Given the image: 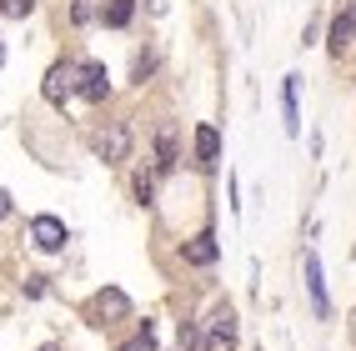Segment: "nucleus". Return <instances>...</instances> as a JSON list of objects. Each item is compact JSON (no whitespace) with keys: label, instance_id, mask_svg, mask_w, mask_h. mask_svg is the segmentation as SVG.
Returning <instances> with one entry per match:
<instances>
[{"label":"nucleus","instance_id":"obj_8","mask_svg":"<svg viewBox=\"0 0 356 351\" xmlns=\"http://www.w3.org/2000/svg\"><path fill=\"white\" fill-rule=\"evenodd\" d=\"M196 156H201V166H216V161H221V136H216V126H196Z\"/></svg>","mask_w":356,"mask_h":351},{"label":"nucleus","instance_id":"obj_5","mask_svg":"<svg viewBox=\"0 0 356 351\" xmlns=\"http://www.w3.org/2000/svg\"><path fill=\"white\" fill-rule=\"evenodd\" d=\"M96 151H101V161H111V166H115V161H126V151H131V131H126L121 121L106 126V136L96 140Z\"/></svg>","mask_w":356,"mask_h":351},{"label":"nucleus","instance_id":"obj_19","mask_svg":"<svg viewBox=\"0 0 356 351\" xmlns=\"http://www.w3.org/2000/svg\"><path fill=\"white\" fill-rule=\"evenodd\" d=\"M0 60H6V51H0Z\"/></svg>","mask_w":356,"mask_h":351},{"label":"nucleus","instance_id":"obj_10","mask_svg":"<svg viewBox=\"0 0 356 351\" xmlns=\"http://www.w3.org/2000/svg\"><path fill=\"white\" fill-rule=\"evenodd\" d=\"M131 15H136V0H106V6H101V20H106L111 31L131 26Z\"/></svg>","mask_w":356,"mask_h":351},{"label":"nucleus","instance_id":"obj_11","mask_svg":"<svg viewBox=\"0 0 356 351\" xmlns=\"http://www.w3.org/2000/svg\"><path fill=\"white\" fill-rule=\"evenodd\" d=\"M306 281H312V296H316V316H326V286H321V261L316 256H306Z\"/></svg>","mask_w":356,"mask_h":351},{"label":"nucleus","instance_id":"obj_7","mask_svg":"<svg viewBox=\"0 0 356 351\" xmlns=\"http://www.w3.org/2000/svg\"><path fill=\"white\" fill-rule=\"evenodd\" d=\"M186 261H191V266H211V261H216V236H211V231L191 236V241H186Z\"/></svg>","mask_w":356,"mask_h":351},{"label":"nucleus","instance_id":"obj_15","mask_svg":"<svg viewBox=\"0 0 356 351\" xmlns=\"http://www.w3.org/2000/svg\"><path fill=\"white\" fill-rule=\"evenodd\" d=\"M136 191H140V201H151V196H156V181H151V176H140V181H136Z\"/></svg>","mask_w":356,"mask_h":351},{"label":"nucleus","instance_id":"obj_1","mask_svg":"<svg viewBox=\"0 0 356 351\" xmlns=\"http://www.w3.org/2000/svg\"><path fill=\"white\" fill-rule=\"evenodd\" d=\"M81 90V65H70V60H56L51 70H45V85H40V96L51 101V106H65L70 96Z\"/></svg>","mask_w":356,"mask_h":351},{"label":"nucleus","instance_id":"obj_14","mask_svg":"<svg viewBox=\"0 0 356 351\" xmlns=\"http://www.w3.org/2000/svg\"><path fill=\"white\" fill-rule=\"evenodd\" d=\"M121 351H156V336H151V326H140V332L121 346Z\"/></svg>","mask_w":356,"mask_h":351},{"label":"nucleus","instance_id":"obj_20","mask_svg":"<svg viewBox=\"0 0 356 351\" xmlns=\"http://www.w3.org/2000/svg\"><path fill=\"white\" fill-rule=\"evenodd\" d=\"M351 15H356V6H351Z\"/></svg>","mask_w":356,"mask_h":351},{"label":"nucleus","instance_id":"obj_17","mask_svg":"<svg viewBox=\"0 0 356 351\" xmlns=\"http://www.w3.org/2000/svg\"><path fill=\"white\" fill-rule=\"evenodd\" d=\"M196 346V332H191V326H181V351H191Z\"/></svg>","mask_w":356,"mask_h":351},{"label":"nucleus","instance_id":"obj_9","mask_svg":"<svg viewBox=\"0 0 356 351\" xmlns=\"http://www.w3.org/2000/svg\"><path fill=\"white\" fill-rule=\"evenodd\" d=\"M351 35H356V15L346 10V15H337V20H331V56H346Z\"/></svg>","mask_w":356,"mask_h":351},{"label":"nucleus","instance_id":"obj_16","mask_svg":"<svg viewBox=\"0 0 356 351\" xmlns=\"http://www.w3.org/2000/svg\"><path fill=\"white\" fill-rule=\"evenodd\" d=\"M70 15H76V26H81V20H90V0H76V10H70Z\"/></svg>","mask_w":356,"mask_h":351},{"label":"nucleus","instance_id":"obj_3","mask_svg":"<svg viewBox=\"0 0 356 351\" xmlns=\"http://www.w3.org/2000/svg\"><path fill=\"white\" fill-rule=\"evenodd\" d=\"M90 311H96V321L101 326H111V321H121V316H131V301H126V291H96V301H90Z\"/></svg>","mask_w":356,"mask_h":351},{"label":"nucleus","instance_id":"obj_18","mask_svg":"<svg viewBox=\"0 0 356 351\" xmlns=\"http://www.w3.org/2000/svg\"><path fill=\"white\" fill-rule=\"evenodd\" d=\"M6 216H10V196H6V191H0V221H6Z\"/></svg>","mask_w":356,"mask_h":351},{"label":"nucleus","instance_id":"obj_12","mask_svg":"<svg viewBox=\"0 0 356 351\" xmlns=\"http://www.w3.org/2000/svg\"><path fill=\"white\" fill-rule=\"evenodd\" d=\"M156 166L165 171V166H171V161H176V126H161V140H156Z\"/></svg>","mask_w":356,"mask_h":351},{"label":"nucleus","instance_id":"obj_6","mask_svg":"<svg viewBox=\"0 0 356 351\" xmlns=\"http://www.w3.org/2000/svg\"><path fill=\"white\" fill-rule=\"evenodd\" d=\"M81 96H86V101H106V96H111V76H106V65H96V60H86V65H81Z\"/></svg>","mask_w":356,"mask_h":351},{"label":"nucleus","instance_id":"obj_13","mask_svg":"<svg viewBox=\"0 0 356 351\" xmlns=\"http://www.w3.org/2000/svg\"><path fill=\"white\" fill-rule=\"evenodd\" d=\"M35 10V0H0V15H10V20H26Z\"/></svg>","mask_w":356,"mask_h":351},{"label":"nucleus","instance_id":"obj_4","mask_svg":"<svg viewBox=\"0 0 356 351\" xmlns=\"http://www.w3.org/2000/svg\"><path fill=\"white\" fill-rule=\"evenodd\" d=\"M31 241H35L40 251H60V246H65V221H60V216H35V221H31Z\"/></svg>","mask_w":356,"mask_h":351},{"label":"nucleus","instance_id":"obj_2","mask_svg":"<svg viewBox=\"0 0 356 351\" xmlns=\"http://www.w3.org/2000/svg\"><path fill=\"white\" fill-rule=\"evenodd\" d=\"M206 351H236V311H231V307H216V311H211Z\"/></svg>","mask_w":356,"mask_h":351}]
</instances>
